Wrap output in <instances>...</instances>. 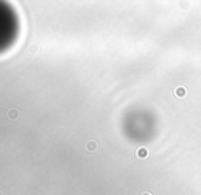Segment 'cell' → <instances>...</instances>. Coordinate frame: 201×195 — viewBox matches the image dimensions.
<instances>
[{
  "label": "cell",
  "mask_w": 201,
  "mask_h": 195,
  "mask_svg": "<svg viewBox=\"0 0 201 195\" xmlns=\"http://www.w3.org/2000/svg\"><path fill=\"white\" fill-rule=\"evenodd\" d=\"M186 93H187V87L186 86H178L175 89L174 94H175V97H178V98H185Z\"/></svg>",
  "instance_id": "1"
},
{
  "label": "cell",
  "mask_w": 201,
  "mask_h": 195,
  "mask_svg": "<svg viewBox=\"0 0 201 195\" xmlns=\"http://www.w3.org/2000/svg\"><path fill=\"white\" fill-rule=\"evenodd\" d=\"M135 156H137V157H139V158H146V157L149 156V152H148V149H146V147L141 146V147H138V149H137V152H135Z\"/></svg>",
  "instance_id": "2"
},
{
  "label": "cell",
  "mask_w": 201,
  "mask_h": 195,
  "mask_svg": "<svg viewBox=\"0 0 201 195\" xmlns=\"http://www.w3.org/2000/svg\"><path fill=\"white\" fill-rule=\"evenodd\" d=\"M96 147H97V145H96L94 141H92V142H89V143H88V150H90V152L96 150Z\"/></svg>",
  "instance_id": "3"
},
{
  "label": "cell",
  "mask_w": 201,
  "mask_h": 195,
  "mask_svg": "<svg viewBox=\"0 0 201 195\" xmlns=\"http://www.w3.org/2000/svg\"><path fill=\"white\" fill-rule=\"evenodd\" d=\"M141 195H152L150 192H148V191H144V192H141Z\"/></svg>",
  "instance_id": "4"
}]
</instances>
